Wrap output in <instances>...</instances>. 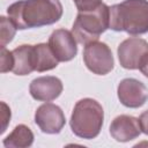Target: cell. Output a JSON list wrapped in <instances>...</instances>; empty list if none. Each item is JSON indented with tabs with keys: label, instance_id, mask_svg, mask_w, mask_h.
Segmentation results:
<instances>
[{
	"label": "cell",
	"instance_id": "cell-1",
	"mask_svg": "<svg viewBox=\"0 0 148 148\" xmlns=\"http://www.w3.org/2000/svg\"><path fill=\"white\" fill-rule=\"evenodd\" d=\"M62 13L60 0H18L7 8L8 18L18 30L53 24Z\"/></svg>",
	"mask_w": 148,
	"mask_h": 148
},
{
	"label": "cell",
	"instance_id": "cell-2",
	"mask_svg": "<svg viewBox=\"0 0 148 148\" xmlns=\"http://www.w3.org/2000/svg\"><path fill=\"white\" fill-rule=\"evenodd\" d=\"M109 29L130 35L148 32V0H124L111 6Z\"/></svg>",
	"mask_w": 148,
	"mask_h": 148
},
{
	"label": "cell",
	"instance_id": "cell-3",
	"mask_svg": "<svg viewBox=\"0 0 148 148\" xmlns=\"http://www.w3.org/2000/svg\"><path fill=\"white\" fill-rule=\"evenodd\" d=\"M104 111L102 105L92 98H82L74 105L69 125L72 132L81 139H95L103 126Z\"/></svg>",
	"mask_w": 148,
	"mask_h": 148
},
{
	"label": "cell",
	"instance_id": "cell-4",
	"mask_svg": "<svg viewBox=\"0 0 148 148\" xmlns=\"http://www.w3.org/2000/svg\"><path fill=\"white\" fill-rule=\"evenodd\" d=\"M110 7L105 3H101L97 8L87 12H79L73 23L72 32L82 45H87L90 42H95L99 36L109 29Z\"/></svg>",
	"mask_w": 148,
	"mask_h": 148
},
{
	"label": "cell",
	"instance_id": "cell-5",
	"mask_svg": "<svg viewBox=\"0 0 148 148\" xmlns=\"http://www.w3.org/2000/svg\"><path fill=\"white\" fill-rule=\"evenodd\" d=\"M83 61L87 68L97 75H105L113 69L114 60L111 49L103 42H90L84 45Z\"/></svg>",
	"mask_w": 148,
	"mask_h": 148
},
{
	"label": "cell",
	"instance_id": "cell-6",
	"mask_svg": "<svg viewBox=\"0 0 148 148\" xmlns=\"http://www.w3.org/2000/svg\"><path fill=\"white\" fill-rule=\"evenodd\" d=\"M117 53L121 67L126 69H139L148 56V43L139 37H130L119 44Z\"/></svg>",
	"mask_w": 148,
	"mask_h": 148
},
{
	"label": "cell",
	"instance_id": "cell-7",
	"mask_svg": "<svg viewBox=\"0 0 148 148\" xmlns=\"http://www.w3.org/2000/svg\"><path fill=\"white\" fill-rule=\"evenodd\" d=\"M35 123L43 133L58 134L66 124L64 111L53 103H44L35 112Z\"/></svg>",
	"mask_w": 148,
	"mask_h": 148
},
{
	"label": "cell",
	"instance_id": "cell-8",
	"mask_svg": "<svg viewBox=\"0 0 148 148\" xmlns=\"http://www.w3.org/2000/svg\"><path fill=\"white\" fill-rule=\"evenodd\" d=\"M117 95L124 106L136 109L142 106L148 99V89L141 81L127 77L119 82Z\"/></svg>",
	"mask_w": 148,
	"mask_h": 148
},
{
	"label": "cell",
	"instance_id": "cell-9",
	"mask_svg": "<svg viewBox=\"0 0 148 148\" xmlns=\"http://www.w3.org/2000/svg\"><path fill=\"white\" fill-rule=\"evenodd\" d=\"M47 44L58 61H69L77 53V40L67 29H56L50 35Z\"/></svg>",
	"mask_w": 148,
	"mask_h": 148
},
{
	"label": "cell",
	"instance_id": "cell-10",
	"mask_svg": "<svg viewBox=\"0 0 148 148\" xmlns=\"http://www.w3.org/2000/svg\"><path fill=\"white\" fill-rule=\"evenodd\" d=\"M62 82L59 77L47 75L39 76L31 81L29 92L31 97L40 102H51L58 98L62 92Z\"/></svg>",
	"mask_w": 148,
	"mask_h": 148
},
{
	"label": "cell",
	"instance_id": "cell-11",
	"mask_svg": "<svg viewBox=\"0 0 148 148\" xmlns=\"http://www.w3.org/2000/svg\"><path fill=\"white\" fill-rule=\"evenodd\" d=\"M110 134L118 142H128L141 134V127L139 119L128 116H117L110 125Z\"/></svg>",
	"mask_w": 148,
	"mask_h": 148
},
{
	"label": "cell",
	"instance_id": "cell-12",
	"mask_svg": "<svg viewBox=\"0 0 148 148\" xmlns=\"http://www.w3.org/2000/svg\"><path fill=\"white\" fill-rule=\"evenodd\" d=\"M32 60L34 68L36 72H46L56 68L59 64L58 59L53 54L49 44L39 43L34 45L32 47Z\"/></svg>",
	"mask_w": 148,
	"mask_h": 148
},
{
	"label": "cell",
	"instance_id": "cell-13",
	"mask_svg": "<svg viewBox=\"0 0 148 148\" xmlns=\"http://www.w3.org/2000/svg\"><path fill=\"white\" fill-rule=\"evenodd\" d=\"M32 47L34 45L23 44L13 50V73L16 75H28L35 71L32 60Z\"/></svg>",
	"mask_w": 148,
	"mask_h": 148
},
{
	"label": "cell",
	"instance_id": "cell-14",
	"mask_svg": "<svg viewBox=\"0 0 148 148\" xmlns=\"http://www.w3.org/2000/svg\"><path fill=\"white\" fill-rule=\"evenodd\" d=\"M34 133L24 124H20L3 139L2 143L6 148H27L34 143Z\"/></svg>",
	"mask_w": 148,
	"mask_h": 148
},
{
	"label": "cell",
	"instance_id": "cell-15",
	"mask_svg": "<svg viewBox=\"0 0 148 148\" xmlns=\"http://www.w3.org/2000/svg\"><path fill=\"white\" fill-rule=\"evenodd\" d=\"M16 28L13 24V22L5 17L1 16L0 17V39H1V47H5L8 43H10L15 36L16 32Z\"/></svg>",
	"mask_w": 148,
	"mask_h": 148
},
{
	"label": "cell",
	"instance_id": "cell-16",
	"mask_svg": "<svg viewBox=\"0 0 148 148\" xmlns=\"http://www.w3.org/2000/svg\"><path fill=\"white\" fill-rule=\"evenodd\" d=\"M14 58L13 51H9L5 47H1V73H7L13 71Z\"/></svg>",
	"mask_w": 148,
	"mask_h": 148
},
{
	"label": "cell",
	"instance_id": "cell-17",
	"mask_svg": "<svg viewBox=\"0 0 148 148\" xmlns=\"http://www.w3.org/2000/svg\"><path fill=\"white\" fill-rule=\"evenodd\" d=\"M73 1L79 12L92 10L102 3V0H73Z\"/></svg>",
	"mask_w": 148,
	"mask_h": 148
},
{
	"label": "cell",
	"instance_id": "cell-18",
	"mask_svg": "<svg viewBox=\"0 0 148 148\" xmlns=\"http://www.w3.org/2000/svg\"><path fill=\"white\" fill-rule=\"evenodd\" d=\"M1 108H2V111H1V116H2V128H1V133H3L6 131V127H7L8 121L10 120V109L7 106V104L5 102H1Z\"/></svg>",
	"mask_w": 148,
	"mask_h": 148
},
{
	"label": "cell",
	"instance_id": "cell-19",
	"mask_svg": "<svg viewBox=\"0 0 148 148\" xmlns=\"http://www.w3.org/2000/svg\"><path fill=\"white\" fill-rule=\"evenodd\" d=\"M139 123L141 127V132L148 135V110L143 111L139 117Z\"/></svg>",
	"mask_w": 148,
	"mask_h": 148
},
{
	"label": "cell",
	"instance_id": "cell-20",
	"mask_svg": "<svg viewBox=\"0 0 148 148\" xmlns=\"http://www.w3.org/2000/svg\"><path fill=\"white\" fill-rule=\"evenodd\" d=\"M139 69H140V72H141L146 77H148V56L145 58V60H143L142 64L140 65Z\"/></svg>",
	"mask_w": 148,
	"mask_h": 148
}]
</instances>
